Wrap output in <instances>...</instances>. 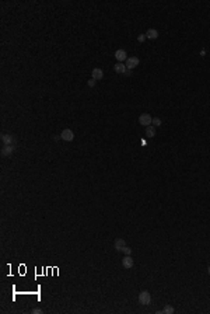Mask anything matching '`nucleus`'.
Instances as JSON below:
<instances>
[{
	"label": "nucleus",
	"instance_id": "f257e3e1",
	"mask_svg": "<svg viewBox=\"0 0 210 314\" xmlns=\"http://www.w3.org/2000/svg\"><path fill=\"white\" fill-rule=\"evenodd\" d=\"M139 303L143 304V306H147V304L151 303V295H150L147 290H143V292L139 293Z\"/></svg>",
	"mask_w": 210,
	"mask_h": 314
},
{
	"label": "nucleus",
	"instance_id": "f03ea898",
	"mask_svg": "<svg viewBox=\"0 0 210 314\" xmlns=\"http://www.w3.org/2000/svg\"><path fill=\"white\" fill-rule=\"evenodd\" d=\"M139 124L141 125V126H150V125L153 124V117L150 115V114H141L140 117H139Z\"/></svg>",
	"mask_w": 210,
	"mask_h": 314
},
{
	"label": "nucleus",
	"instance_id": "7ed1b4c3",
	"mask_svg": "<svg viewBox=\"0 0 210 314\" xmlns=\"http://www.w3.org/2000/svg\"><path fill=\"white\" fill-rule=\"evenodd\" d=\"M140 63V60H139V58L137 56H129V58L126 59V69H129V70H133L134 67H137V65Z\"/></svg>",
	"mask_w": 210,
	"mask_h": 314
},
{
	"label": "nucleus",
	"instance_id": "20e7f679",
	"mask_svg": "<svg viewBox=\"0 0 210 314\" xmlns=\"http://www.w3.org/2000/svg\"><path fill=\"white\" fill-rule=\"evenodd\" d=\"M60 138L65 140V142H72L74 139V133H73L72 129H63L60 133Z\"/></svg>",
	"mask_w": 210,
	"mask_h": 314
},
{
	"label": "nucleus",
	"instance_id": "39448f33",
	"mask_svg": "<svg viewBox=\"0 0 210 314\" xmlns=\"http://www.w3.org/2000/svg\"><path fill=\"white\" fill-rule=\"evenodd\" d=\"M2 142H3V146H10V145H15V139L10 133H4L2 135Z\"/></svg>",
	"mask_w": 210,
	"mask_h": 314
},
{
	"label": "nucleus",
	"instance_id": "423d86ee",
	"mask_svg": "<svg viewBox=\"0 0 210 314\" xmlns=\"http://www.w3.org/2000/svg\"><path fill=\"white\" fill-rule=\"evenodd\" d=\"M115 58H116V60H118V62H120V63L126 62V59H127L126 51H125V49H118V51L115 52Z\"/></svg>",
	"mask_w": 210,
	"mask_h": 314
},
{
	"label": "nucleus",
	"instance_id": "0eeeda50",
	"mask_svg": "<svg viewBox=\"0 0 210 314\" xmlns=\"http://www.w3.org/2000/svg\"><path fill=\"white\" fill-rule=\"evenodd\" d=\"M133 258H132L130 255H125L123 257V259H122V265H123V268H126V269H130L132 267H133Z\"/></svg>",
	"mask_w": 210,
	"mask_h": 314
},
{
	"label": "nucleus",
	"instance_id": "6e6552de",
	"mask_svg": "<svg viewBox=\"0 0 210 314\" xmlns=\"http://www.w3.org/2000/svg\"><path fill=\"white\" fill-rule=\"evenodd\" d=\"M15 146L14 145H10V146H3V149H2V156L3 157H10L11 154H13V152H14Z\"/></svg>",
	"mask_w": 210,
	"mask_h": 314
},
{
	"label": "nucleus",
	"instance_id": "1a4fd4ad",
	"mask_svg": "<svg viewBox=\"0 0 210 314\" xmlns=\"http://www.w3.org/2000/svg\"><path fill=\"white\" fill-rule=\"evenodd\" d=\"M91 76H93L94 80H101L102 77H104V72H102V69H100V67H95V69H93V72H91Z\"/></svg>",
	"mask_w": 210,
	"mask_h": 314
},
{
	"label": "nucleus",
	"instance_id": "9d476101",
	"mask_svg": "<svg viewBox=\"0 0 210 314\" xmlns=\"http://www.w3.org/2000/svg\"><path fill=\"white\" fill-rule=\"evenodd\" d=\"M113 69H115V72L116 73H119V74H125V72H126V65H123V63H120V62H118L115 66H113Z\"/></svg>",
	"mask_w": 210,
	"mask_h": 314
},
{
	"label": "nucleus",
	"instance_id": "9b49d317",
	"mask_svg": "<svg viewBox=\"0 0 210 314\" xmlns=\"http://www.w3.org/2000/svg\"><path fill=\"white\" fill-rule=\"evenodd\" d=\"M123 247H126V243L123 238H116L115 240V250L116 251H122Z\"/></svg>",
	"mask_w": 210,
	"mask_h": 314
},
{
	"label": "nucleus",
	"instance_id": "f8f14e48",
	"mask_svg": "<svg viewBox=\"0 0 210 314\" xmlns=\"http://www.w3.org/2000/svg\"><path fill=\"white\" fill-rule=\"evenodd\" d=\"M146 37L149 38V39H156V38H158V31L154 28H150L147 29V32H146Z\"/></svg>",
	"mask_w": 210,
	"mask_h": 314
},
{
	"label": "nucleus",
	"instance_id": "ddd939ff",
	"mask_svg": "<svg viewBox=\"0 0 210 314\" xmlns=\"http://www.w3.org/2000/svg\"><path fill=\"white\" fill-rule=\"evenodd\" d=\"M146 135H147V138H154V135H156V126H153V125L147 126V128H146Z\"/></svg>",
	"mask_w": 210,
	"mask_h": 314
},
{
	"label": "nucleus",
	"instance_id": "4468645a",
	"mask_svg": "<svg viewBox=\"0 0 210 314\" xmlns=\"http://www.w3.org/2000/svg\"><path fill=\"white\" fill-rule=\"evenodd\" d=\"M174 311H175V309L172 306H170V304H168V306H165L163 309V313L164 314H174Z\"/></svg>",
	"mask_w": 210,
	"mask_h": 314
},
{
	"label": "nucleus",
	"instance_id": "2eb2a0df",
	"mask_svg": "<svg viewBox=\"0 0 210 314\" xmlns=\"http://www.w3.org/2000/svg\"><path fill=\"white\" fill-rule=\"evenodd\" d=\"M153 126H161V119L160 118H153Z\"/></svg>",
	"mask_w": 210,
	"mask_h": 314
},
{
	"label": "nucleus",
	"instance_id": "dca6fc26",
	"mask_svg": "<svg viewBox=\"0 0 210 314\" xmlns=\"http://www.w3.org/2000/svg\"><path fill=\"white\" fill-rule=\"evenodd\" d=\"M122 251L125 252L126 255H130V254H132V248H129V247H123V250H122Z\"/></svg>",
	"mask_w": 210,
	"mask_h": 314
},
{
	"label": "nucleus",
	"instance_id": "f3484780",
	"mask_svg": "<svg viewBox=\"0 0 210 314\" xmlns=\"http://www.w3.org/2000/svg\"><path fill=\"white\" fill-rule=\"evenodd\" d=\"M95 81H97V80H94V79H90V80L87 81V86H88V87H94V86H95Z\"/></svg>",
	"mask_w": 210,
	"mask_h": 314
},
{
	"label": "nucleus",
	"instance_id": "a211bd4d",
	"mask_svg": "<svg viewBox=\"0 0 210 314\" xmlns=\"http://www.w3.org/2000/svg\"><path fill=\"white\" fill-rule=\"evenodd\" d=\"M146 38H147V37H146V34H141V35H139V37H137V41H139V42H144Z\"/></svg>",
	"mask_w": 210,
	"mask_h": 314
},
{
	"label": "nucleus",
	"instance_id": "6ab92c4d",
	"mask_svg": "<svg viewBox=\"0 0 210 314\" xmlns=\"http://www.w3.org/2000/svg\"><path fill=\"white\" fill-rule=\"evenodd\" d=\"M31 313H32V314H42V313H44V311L41 310V309H34V310L31 311Z\"/></svg>",
	"mask_w": 210,
	"mask_h": 314
},
{
	"label": "nucleus",
	"instance_id": "aec40b11",
	"mask_svg": "<svg viewBox=\"0 0 210 314\" xmlns=\"http://www.w3.org/2000/svg\"><path fill=\"white\" fill-rule=\"evenodd\" d=\"M130 74H132V70H129V69H127L126 72H125V76H127V77H129V76H130Z\"/></svg>",
	"mask_w": 210,
	"mask_h": 314
},
{
	"label": "nucleus",
	"instance_id": "412c9836",
	"mask_svg": "<svg viewBox=\"0 0 210 314\" xmlns=\"http://www.w3.org/2000/svg\"><path fill=\"white\" fill-rule=\"evenodd\" d=\"M207 272H209V275H210V265H209V268H207Z\"/></svg>",
	"mask_w": 210,
	"mask_h": 314
}]
</instances>
